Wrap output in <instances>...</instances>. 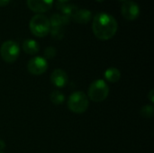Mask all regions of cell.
<instances>
[{"label": "cell", "instance_id": "cell-1", "mask_svg": "<svg viewBox=\"0 0 154 153\" xmlns=\"http://www.w3.org/2000/svg\"><path fill=\"white\" fill-rule=\"evenodd\" d=\"M118 29L116 18L107 13H97L92 23V30L95 36L101 41H107L113 38Z\"/></svg>", "mask_w": 154, "mask_h": 153}, {"label": "cell", "instance_id": "cell-2", "mask_svg": "<svg viewBox=\"0 0 154 153\" xmlns=\"http://www.w3.org/2000/svg\"><path fill=\"white\" fill-rule=\"evenodd\" d=\"M29 28L32 33L36 37H45L50 33V20L42 14H37L32 16L29 23Z\"/></svg>", "mask_w": 154, "mask_h": 153}, {"label": "cell", "instance_id": "cell-3", "mask_svg": "<svg viewBox=\"0 0 154 153\" xmlns=\"http://www.w3.org/2000/svg\"><path fill=\"white\" fill-rule=\"evenodd\" d=\"M109 95V87L104 79L93 81L88 91V97L92 102L100 103L105 101Z\"/></svg>", "mask_w": 154, "mask_h": 153}, {"label": "cell", "instance_id": "cell-4", "mask_svg": "<svg viewBox=\"0 0 154 153\" xmlns=\"http://www.w3.org/2000/svg\"><path fill=\"white\" fill-rule=\"evenodd\" d=\"M88 106L89 99L84 92H73L68 99V107L72 113L83 114L88 110Z\"/></svg>", "mask_w": 154, "mask_h": 153}, {"label": "cell", "instance_id": "cell-5", "mask_svg": "<svg viewBox=\"0 0 154 153\" xmlns=\"http://www.w3.org/2000/svg\"><path fill=\"white\" fill-rule=\"evenodd\" d=\"M20 54V47L14 41H5L0 47V55L3 60L7 63L14 62Z\"/></svg>", "mask_w": 154, "mask_h": 153}, {"label": "cell", "instance_id": "cell-6", "mask_svg": "<svg viewBox=\"0 0 154 153\" xmlns=\"http://www.w3.org/2000/svg\"><path fill=\"white\" fill-rule=\"evenodd\" d=\"M48 69L47 60L43 57H33L27 63V70L32 75H42Z\"/></svg>", "mask_w": 154, "mask_h": 153}, {"label": "cell", "instance_id": "cell-7", "mask_svg": "<svg viewBox=\"0 0 154 153\" xmlns=\"http://www.w3.org/2000/svg\"><path fill=\"white\" fill-rule=\"evenodd\" d=\"M121 13L124 18L128 21H134L140 14V7L134 1H125L121 8Z\"/></svg>", "mask_w": 154, "mask_h": 153}, {"label": "cell", "instance_id": "cell-8", "mask_svg": "<svg viewBox=\"0 0 154 153\" xmlns=\"http://www.w3.org/2000/svg\"><path fill=\"white\" fill-rule=\"evenodd\" d=\"M53 2L54 0H27V5L32 12L43 14L52 7Z\"/></svg>", "mask_w": 154, "mask_h": 153}, {"label": "cell", "instance_id": "cell-9", "mask_svg": "<svg viewBox=\"0 0 154 153\" xmlns=\"http://www.w3.org/2000/svg\"><path fill=\"white\" fill-rule=\"evenodd\" d=\"M69 81V77L67 73L61 69H56L51 74V82L52 85L58 88L64 87Z\"/></svg>", "mask_w": 154, "mask_h": 153}, {"label": "cell", "instance_id": "cell-10", "mask_svg": "<svg viewBox=\"0 0 154 153\" xmlns=\"http://www.w3.org/2000/svg\"><path fill=\"white\" fill-rule=\"evenodd\" d=\"M92 18V13L88 9H78L72 16V19L79 23H88Z\"/></svg>", "mask_w": 154, "mask_h": 153}, {"label": "cell", "instance_id": "cell-11", "mask_svg": "<svg viewBox=\"0 0 154 153\" xmlns=\"http://www.w3.org/2000/svg\"><path fill=\"white\" fill-rule=\"evenodd\" d=\"M50 20V25L51 28H55V27H64L65 25L69 24L70 22V19L60 14H53Z\"/></svg>", "mask_w": 154, "mask_h": 153}, {"label": "cell", "instance_id": "cell-12", "mask_svg": "<svg viewBox=\"0 0 154 153\" xmlns=\"http://www.w3.org/2000/svg\"><path fill=\"white\" fill-rule=\"evenodd\" d=\"M57 7L59 10H60L62 15L69 19H72V16L79 9L78 6L73 4H65V3H60V2L58 3Z\"/></svg>", "mask_w": 154, "mask_h": 153}, {"label": "cell", "instance_id": "cell-13", "mask_svg": "<svg viewBox=\"0 0 154 153\" xmlns=\"http://www.w3.org/2000/svg\"><path fill=\"white\" fill-rule=\"evenodd\" d=\"M23 50L27 54L34 55L40 50V45L33 39H26L23 42Z\"/></svg>", "mask_w": 154, "mask_h": 153}, {"label": "cell", "instance_id": "cell-14", "mask_svg": "<svg viewBox=\"0 0 154 153\" xmlns=\"http://www.w3.org/2000/svg\"><path fill=\"white\" fill-rule=\"evenodd\" d=\"M104 76H105L106 80H107L108 82L116 83L121 78V72H120V70L118 69L114 68V67H111V68H108L105 71Z\"/></svg>", "mask_w": 154, "mask_h": 153}, {"label": "cell", "instance_id": "cell-15", "mask_svg": "<svg viewBox=\"0 0 154 153\" xmlns=\"http://www.w3.org/2000/svg\"><path fill=\"white\" fill-rule=\"evenodd\" d=\"M50 99L52 104H54L56 106H60L65 102V96L62 92H60L59 90H54L51 93Z\"/></svg>", "mask_w": 154, "mask_h": 153}, {"label": "cell", "instance_id": "cell-16", "mask_svg": "<svg viewBox=\"0 0 154 153\" xmlns=\"http://www.w3.org/2000/svg\"><path fill=\"white\" fill-rule=\"evenodd\" d=\"M50 33L52 38L56 40H61L64 37L65 31L64 27H55V28H51L50 29Z\"/></svg>", "mask_w": 154, "mask_h": 153}, {"label": "cell", "instance_id": "cell-17", "mask_svg": "<svg viewBox=\"0 0 154 153\" xmlns=\"http://www.w3.org/2000/svg\"><path fill=\"white\" fill-rule=\"evenodd\" d=\"M140 114L144 118H152L154 114V107L152 106H144L142 107Z\"/></svg>", "mask_w": 154, "mask_h": 153}, {"label": "cell", "instance_id": "cell-18", "mask_svg": "<svg viewBox=\"0 0 154 153\" xmlns=\"http://www.w3.org/2000/svg\"><path fill=\"white\" fill-rule=\"evenodd\" d=\"M56 54H57V50L52 46H49L44 50V57H45V59L51 60V59L55 58Z\"/></svg>", "mask_w": 154, "mask_h": 153}, {"label": "cell", "instance_id": "cell-19", "mask_svg": "<svg viewBox=\"0 0 154 153\" xmlns=\"http://www.w3.org/2000/svg\"><path fill=\"white\" fill-rule=\"evenodd\" d=\"M154 91H153V89H152L151 91H150V93H149V95H148V98H149V100L152 102V103H153V101H154Z\"/></svg>", "mask_w": 154, "mask_h": 153}, {"label": "cell", "instance_id": "cell-20", "mask_svg": "<svg viewBox=\"0 0 154 153\" xmlns=\"http://www.w3.org/2000/svg\"><path fill=\"white\" fill-rule=\"evenodd\" d=\"M11 0H0V7L2 6H6L9 3H10Z\"/></svg>", "mask_w": 154, "mask_h": 153}, {"label": "cell", "instance_id": "cell-21", "mask_svg": "<svg viewBox=\"0 0 154 153\" xmlns=\"http://www.w3.org/2000/svg\"><path fill=\"white\" fill-rule=\"evenodd\" d=\"M5 148V142H3L2 140H0V151L1 150H4Z\"/></svg>", "mask_w": 154, "mask_h": 153}, {"label": "cell", "instance_id": "cell-22", "mask_svg": "<svg viewBox=\"0 0 154 153\" xmlns=\"http://www.w3.org/2000/svg\"><path fill=\"white\" fill-rule=\"evenodd\" d=\"M67 1H69V0H59V2H60V3H65Z\"/></svg>", "mask_w": 154, "mask_h": 153}, {"label": "cell", "instance_id": "cell-23", "mask_svg": "<svg viewBox=\"0 0 154 153\" xmlns=\"http://www.w3.org/2000/svg\"><path fill=\"white\" fill-rule=\"evenodd\" d=\"M97 2H103V1H105V0H97Z\"/></svg>", "mask_w": 154, "mask_h": 153}, {"label": "cell", "instance_id": "cell-24", "mask_svg": "<svg viewBox=\"0 0 154 153\" xmlns=\"http://www.w3.org/2000/svg\"><path fill=\"white\" fill-rule=\"evenodd\" d=\"M119 1H128V0H119Z\"/></svg>", "mask_w": 154, "mask_h": 153}, {"label": "cell", "instance_id": "cell-25", "mask_svg": "<svg viewBox=\"0 0 154 153\" xmlns=\"http://www.w3.org/2000/svg\"><path fill=\"white\" fill-rule=\"evenodd\" d=\"M0 153H4V152H3V151H0Z\"/></svg>", "mask_w": 154, "mask_h": 153}]
</instances>
